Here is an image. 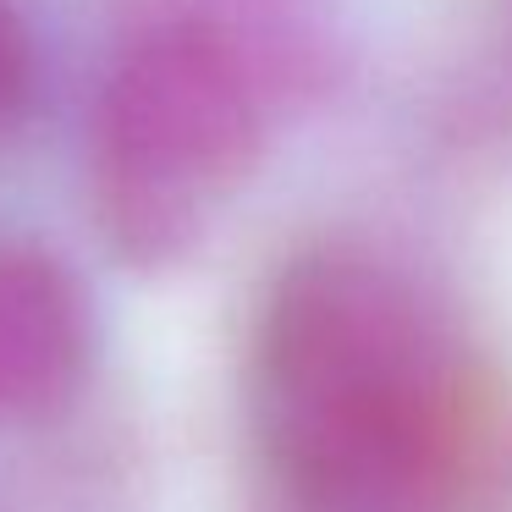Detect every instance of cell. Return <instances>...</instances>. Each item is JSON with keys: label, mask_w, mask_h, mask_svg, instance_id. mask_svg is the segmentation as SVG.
I'll use <instances>...</instances> for the list:
<instances>
[{"label": "cell", "mask_w": 512, "mask_h": 512, "mask_svg": "<svg viewBox=\"0 0 512 512\" xmlns=\"http://www.w3.org/2000/svg\"><path fill=\"white\" fill-rule=\"evenodd\" d=\"M39 39L17 0H0V149L28 127L39 105Z\"/></svg>", "instance_id": "277c9868"}, {"label": "cell", "mask_w": 512, "mask_h": 512, "mask_svg": "<svg viewBox=\"0 0 512 512\" xmlns=\"http://www.w3.org/2000/svg\"><path fill=\"white\" fill-rule=\"evenodd\" d=\"M100 314L45 243L0 237V430L61 413L94 375Z\"/></svg>", "instance_id": "3957f363"}, {"label": "cell", "mask_w": 512, "mask_h": 512, "mask_svg": "<svg viewBox=\"0 0 512 512\" xmlns=\"http://www.w3.org/2000/svg\"><path fill=\"white\" fill-rule=\"evenodd\" d=\"M314 67L320 50L281 0H133L83 116V193L105 248L133 270L199 254Z\"/></svg>", "instance_id": "7a4b0ae2"}, {"label": "cell", "mask_w": 512, "mask_h": 512, "mask_svg": "<svg viewBox=\"0 0 512 512\" xmlns=\"http://www.w3.org/2000/svg\"><path fill=\"white\" fill-rule=\"evenodd\" d=\"M248 430L298 512H446L474 380L446 303L364 243L298 248L248 336Z\"/></svg>", "instance_id": "6da1fadb"}]
</instances>
